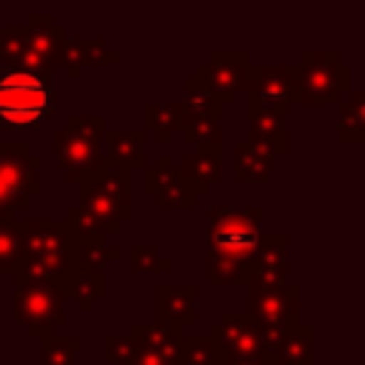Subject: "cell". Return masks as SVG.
Segmentation results:
<instances>
[{
	"label": "cell",
	"instance_id": "cell-1",
	"mask_svg": "<svg viewBox=\"0 0 365 365\" xmlns=\"http://www.w3.org/2000/svg\"><path fill=\"white\" fill-rule=\"evenodd\" d=\"M74 274V231L63 220H23L20 265L14 285L20 282H54L66 285Z\"/></svg>",
	"mask_w": 365,
	"mask_h": 365
},
{
	"label": "cell",
	"instance_id": "cell-2",
	"mask_svg": "<svg viewBox=\"0 0 365 365\" xmlns=\"http://www.w3.org/2000/svg\"><path fill=\"white\" fill-rule=\"evenodd\" d=\"M23 26H6L0 29V66L17 68V71H34V74H51L60 66L63 43L68 40V31L46 11H31Z\"/></svg>",
	"mask_w": 365,
	"mask_h": 365
},
{
	"label": "cell",
	"instance_id": "cell-3",
	"mask_svg": "<svg viewBox=\"0 0 365 365\" xmlns=\"http://www.w3.org/2000/svg\"><path fill=\"white\" fill-rule=\"evenodd\" d=\"M54 111L51 74L0 71V131H31L40 128Z\"/></svg>",
	"mask_w": 365,
	"mask_h": 365
},
{
	"label": "cell",
	"instance_id": "cell-4",
	"mask_svg": "<svg viewBox=\"0 0 365 365\" xmlns=\"http://www.w3.org/2000/svg\"><path fill=\"white\" fill-rule=\"evenodd\" d=\"M80 208L100 225L106 237L131 220V174L100 163L80 177Z\"/></svg>",
	"mask_w": 365,
	"mask_h": 365
},
{
	"label": "cell",
	"instance_id": "cell-5",
	"mask_svg": "<svg viewBox=\"0 0 365 365\" xmlns=\"http://www.w3.org/2000/svg\"><path fill=\"white\" fill-rule=\"evenodd\" d=\"M262 208H208V262L248 268L259 240Z\"/></svg>",
	"mask_w": 365,
	"mask_h": 365
},
{
	"label": "cell",
	"instance_id": "cell-6",
	"mask_svg": "<svg viewBox=\"0 0 365 365\" xmlns=\"http://www.w3.org/2000/svg\"><path fill=\"white\" fill-rule=\"evenodd\" d=\"M106 117H66V123L51 134V148L60 171L71 180L80 182V177L103 163V131H106Z\"/></svg>",
	"mask_w": 365,
	"mask_h": 365
},
{
	"label": "cell",
	"instance_id": "cell-7",
	"mask_svg": "<svg viewBox=\"0 0 365 365\" xmlns=\"http://www.w3.org/2000/svg\"><path fill=\"white\" fill-rule=\"evenodd\" d=\"M351 66L336 51H302L294 66V103H336L351 91Z\"/></svg>",
	"mask_w": 365,
	"mask_h": 365
},
{
	"label": "cell",
	"instance_id": "cell-8",
	"mask_svg": "<svg viewBox=\"0 0 365 365\" xmlns=\"http://www.w3.org/2000/svg\"><path fill=\"white\" fill-rule=\"evenodd\" d=\"M251 322L262 339V356L271 354L279 339L299 325V285L288 282L282 288H248V311Z\"/></svg>",
	"mask_w": 365,
	"mask_h": 365
},
{
	"label": "cell",
	"instance_id": "cell-9",
	"mask_svg": "<svg viewBox=\"0 0 365 365\" xmlns=\"http://www.w3.org/2000/svg\"><path fill=\"white\" fill-rule=\"evenodd\" d=\"M40 163L43 160L31 154L26 143H0V222L11 220L29 197L43 191L37 180Z\"/></svg>",
	"mask_w": 365,
	"mask_h": 365
},
{
	"label": "cell",
	"instance_id": "cell-10",
	"mask_svg": "<svg viewBox=\"0 0 365 365\" xmlns=\"http://www.w3.org/2000/svg\"><path fill=\"white\" fill-rule=\"evenodd\" d=\"M11 311H14V319L29 331V336L46 339L54 334L57 325L66 322L63 285H54V282H20V285H14Z\"/></svg>",
	"mask_w": 365,
	"mask_h": 365
},
{
	"label": "cell",
	"instance_id": "cell-11",
	"mask_svg": "<svg viewBox=\"0 0 365 365\" xmlns=\"http://www.w3.org/2000/svg\"><path fill=\"white\" fill-rule=\"evenodd\" d=\"M211 348L222 359V365L231 362H248V359H262V339L257 325L245 311H225L217 322L208 325Z\"/></svg>",
	"mask_w": 365,
	"mask_h": 365
},
{
	"label": "cell",
	"instance_id": "cell-12",
	"mask_svg": "<svg viewBox=\"0 0 365 365\" xmlns=\"http://www.w3.org/2000/svg\"><path fill=\"white\" fill-rule=\"evenodd\" d=\"M288 285V234H259L254 257L245 268V288H282Z\"/></svg>",
	"mask_w": 365,
	"mask_h": 365
},
{
	"label": "cell",
	"instance_id": "cell-13",
	"mask_svg": "<svg viewBox=\"0 0 365 365\" xmlns=\"http://www.w3.org/2000/svg\"><path fill=\"white\" fill-rule=\"evenodd\" d=\"M248 66L251 63L245 51H211L208 60L197 66L194 77L211 91L220 106H231L237 100V91H242Z\"/></svg>",
	"mask_w": 365,
	"mask_h": 365
},
{
	"label": "cell",
	"instance_id": "cell-14",
	"mask_svg": "<svg viewBox=\"0 0 365 365\" xmlns=\"http://www.w3.org/2000/svg\"><path fill=\"white\" fill-rule=\"evenodd\" d=\"M242 91L248 103L288 108L294 103V66H248Z\"/></svg>",
	"mask_w": 365,
	"mask_h": 365
},
{
	"label": "cell",
	"instance_id": "cell-15",
	"mask_svg": "<svg viewBox=\"0 0 365 365\" xmlns=\"http://www.w3.org/2000/svg\"><path fill=\"white\" fill-rule=\"evenodd\" d=\"M248 143L271 154L274 160L288 151V134H285V108L248 103Z\"/></svg>",
	"mask_w": 365,
	"mask_h": 365
},
{
	"label": "cell",
	"instance_id": "cell-16",
	"mask_svg": "<svg viewBox=\"0 0 365 365\" xmlns=\"http://www.w3.org/2000/svg\"><path fill=\"white\" fill-rule=\"evenodd\" d=\"M143 140L145 131L143 128H131V131H117V128H106L103 131V163L123 168V171H143L145 168V157H143Z\"/></svg>",
	"mask_w": 365,
	"mask_h": 365
},
{
	"label": "cell",
	"instance_id": "cell-17",
	"mask_svg": "<svg viewBox=\"0 0 365 365\" xmlns=\"http://www.w3.org/2000/svg\"><path fill=\"white\" fill-rule=\"evenodd\" d=\"M177 171L182 174L197 200L205 197L222 171V145H197L188 157H182V168Z\"/></svg>",
	"mask_w": 365,
	"mask_h": 365
},
{
	"label": "cell",
	"instance_id": "cell-18",
	"mask_svg": "<svg viewBox=\"0 0 365 365\" xmlns=\"http://www.w3.org/2000/svg\"><path fill=\"white\" fill-rule=\"evenodd\" d=\"M120 63L117 51H108L106 40L100 37H68L63 43V54H60V66L66 68L68 77H80L83 68L88 66H114Z\"/></svg>",
	"mask_w": 365,
	"mask_h": 365
},
{
	"label": "cell",
	"instance_id": "cell-19",
	"mask_svg": "<svg viewBox=\"0 0 365 365\" xmlns=\"http://www.w3.org/2000/svg\"><path fill=\"white\" fill-rule=\"evenodd\" d=\"M194 299H197V285H160L157 288V319L174 328H185L197 322V311H194Z\"/></svg>",
	"mask_w": 365,
	"mask_h": 365
},
{
	"label": "cell",
	"instance_id": "cell-20",
	"mask_svg": "<svg viewBox=\"0 0 365 365\" xmlns=\"http://www.w3.org/2000/svg\"><path fill=\"white\" fill-rule=\"evenodd\" d=\"M311 325L308 322H299L294 325L282 339L279 345L262 356L265 365H314V339H311Z\"/></svg>",
	"mask_w": 365,
	"mask_h": 365
},
{
	"label": "cell",
	"instance_id": "cell-21",
	"mask_svg": "<svg viewBox=\"0 0 365 365\" xmlns=\"http://www.w3.org/2000/svg\"><path fill=\"white\" fill-rule=\"evenodd\" d=\"M120 248L103 234H77L74 231V271H100L106 262L117 259Z\"/></svg>",
	"mask_w": 365,
	"mask_h": 365
},
{
	"label": "cell",
	"instance_id": "cell-22",
	"mask_svg": "<svg viewBox=\"0 0 365 365\" xmlns=\"http://www.w3.org/2000/svg\"><path fill=\"white\" fill-rule=\"evenodd\" d=\"M274 171V157L257 148L248 140H240L234 145V177L240 182H265L271 180Z\"/></svg>",
	"mask_w": 365,
	"mask_h": 365
},
{
	"label": "cell",
	"instance_id": "cell-23",
	"mask_svg": "<svg viewBox=\"0 0 365 365\" xmlns=\"http://www.w3.org/2000/svg\"><path fill=\"white\" fill-rule=\"evenodd\" d=\"M182 123V106L180 103H145L143 106V131H154L157 140L165 145L180 131Z\"/></svg>",
	"mask_w": 365,
	"mask_h": 365
},
{
	"label": "cell",
	"instance_id": "cell-24",
	"mask_svg": "<svg viewBox=\"0 0 365 365\" xmlns=\"http://www.w3.org/2000/svg\"><path fill=\"white\" fill-rule=\"evenodd\" d=\"M134 342H143V345H151L168 356H180V345H182V331L174 328V325H165L160 319L154 322H134L131 325V334H128Z\"/></svg>",
	"mask_w": 365,
	"mask_h": 365
},
{
	"label": "cell",
	"instance_id": "cell-25",
	"mask_svg": "<svg viewBox=\"0 0 365 365\" xmlns=\"http://www.w3.org/2000/svg\"><path fill=\"white\" fill-rule=\"evenodd\" d=\"M63 294L71 297L83 314H88L94 308V302L106 297V274L103 271H74L66 279Z\"/></svg>",
	"mask_w": 365,
	"mask_h": 365
},
{
	"label": "cell",
	"instance_id": "cell-26",
	"mask_svg": "<svg viewBox=\"0 0 365 365\" xmlns=\"http://www.w3.org/2000/svg\"><path fill=\"white\" fill-rule=\"evenodd\" d=\"M365 131V94L351 88V97L339 103V143H359Z\"/></svg>",
	"mask_w": 365,
	"mask_h": 365
},
{
	"label": "cell",
	"instance_id": "cell-27",
	"mask_svg": "<svg viewBox=\"0 0 365 365\" xmlns=\"http://www.w3.org/2000/svg\"><path fill=\"white\" fill-rule=\"evenodd\" d=\"M182 143L188 145H222V131H220V117H200V114H185L182 111V123L180 131Z\"/></svg>",
	"mask_w": 365,
	"mask_h": 365
},
{
	"label": "cell",
	"instance_id": "cell-28",
	"mask_svg": "<svg viewBox=\"0 0 365 365\" xmlns=\"http://www.w3.org/2000/svg\"><path fill=\"white\" fill-rule=\"evenodd\" d=\"M185 114H200V117H220L222 106L211 97V91L191 74L182 80V100H180Z\"/></svg>",
	"mask_w": 365,
	"mask_h": 365
},
{
	"label": "cell",
	"instance_id": "cell-29",
	"mask_svg": "<svg viewBox=\"0 0 365 365\" xmlns=\"http://www.w3.org/2000/svg\"><path fill=\"white\" fill-rule=\"evenodd\" d=\"M23 245V220L11 217L0 222V274H14L20 265Z\"/></svg>",
	"mask_w": 365,
	"mask_h": 365
},
{
	"label": "cell",
	"instance_id": "cell-30",
	"mask_svg": "<svg viewBox=\"0 0 365 365\" xmlns=\"http://www.w3.org/2000/svg\"><path fill=\"white\" fill-rule=\"evenodd\" d=\"M154 200H157V205H163V208H194V205H197L194 191L188 188V182L182 180V174H180L177 168H174L171 177L157 188Z\"/></svg>",
	"mask_w": 365,
	"mask_h": 365
},
{
	"label": "cell",
	"instance_id": "cell-31",
	"mask_svg": "<svg viewBox=\"0 0 365 365\" xmlns=\"http://www.w3.org/2000/svg\"><path fill=\"white\" fill-rule=\"evenodd\" d=\"M77 336H46L40 339V365H77Z\"/></svg>",
	"mask_w": 365,
	"mask_h": 365
},
{
	"label": "cell",
	"instance_id": "cell-32",
	"mask_svg": "<svg viewBox=\"0 0 365 365\" xmlns=\"http://www.w3.org/2000/svg\"><path fill=\"white\" fill-rule=\"evenodd\" d=\"M177 365H222V359L205 336H182Z\"/></svg>",
	"mask_w": 365,
	"mask_h": 365
},
{
	"label": "cell",
	"instance_id": "cell-33",
	"mask_svg": "<svg viewBox=\"0 0 365 365\" xmlns=\"http://www.w3.org/2000/svg\"><path fill=\"white\" fill-rule=\"evenodd\" d=\"M131 268L137 274H168L171 259L163 257L160 248H154V245H134L131 248Z\"/></svg>",
	"mask_w": 365,
	"mask_h": 365
},
{
	"label": "cell",
	"instance_id": "cell-34",
	"mask_svg": "<svg viewBox=\"0 0 365 365\" xmlns=\"http://www.w3.org/2000/svg\"><path fill=\"white\" fill-rule=\"evenodd\" d=\"M103 356L108 365H134V342L131 336H108L103 342Z\"/></svg>",
	"mask_w": 365,
	"mask_h": 365
},
{
	"label": "cell",
	"instance_id": "cell-35",
	"mask_svg": "<svg viewBox=\"0 0 365 365\" xmlns=\"http://www.w3.org/2000/svg\"><path fill=\"white\" fill-rule=\"evenodd\" d=\"M171 171H174L171 157H168V154H160V157H157V163H154L151 168H148V165L143 168V191L154 197V194H157V188L171 177Z\"/></svg>",
	"mask_w": 365,
	"mask_h": 365
},
{
	"label": "cell",
	"instance_id": "cell-36",
	"mask_svg": "<svg viewBox=\"0 0 365 365\" xmlns=\"http://www.w3.org/2000/svg\"><path fill=\"white\" fill-rule=\"evenodd\" d=\"M134 365H177V359L163 354V351H157V348H151V345L134 342Z\"/></svg>",
	"mask_w": 365,
	"mask_h": 365
},
{
	"label": "cell",
	"instance_id": "cell-37",
	"mask_svg": "<svg viewBox=\"0 0 365 365\" xmlns=\"http://www.w3.org/2000/svg\"><path fill=\"white\" fill-rule=\"evenodd\" d=\"M231 365H265L262 359H248V362H231Z\"/></svg>",
	"mask_w": 365,
	"mask_h": 365
}]
</instances>
